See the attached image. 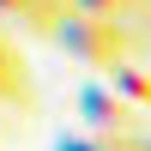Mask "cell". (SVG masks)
I'll list each match as a JSON object with an SVG mask.
<instances>
[{"label":"cell","instance_id":"obj_1","mask_svg":"<svg viewBox=\"0 0 151 151\" xmlns=\"http://www.w3.org/2000/svg\"><path fill=\"white\" fill-rule=\"evenodd\" d=\"M55 30V42L67 48L79 67H97V73H109L121 55H127V30L121 24H109V18H91V12H60V24H48Z\"/></svg>","mask_w":151,"mask_h":151},{"label":"cell","instance_id":"obj_2","mask_svg":"<svg viewBox=\"0 0 151 151\" xmlns=\"http://www.w3.org/2000/svg\"><path fill=\"white\" fill-rule=\"evenodd\" d=\"M79 115H85V127L103 133V139H127V133H133V109L109 91V79L79 85Z\"/></svg>","mask_w":151,"mask_h":151},{"label":"cell","instance_id":"obj_3","mask_svg":"<svg viewBox=\"0 0 151 151\" xmlns=\"http://www.w3.org/2000/svg\"><path fill=\"white\" fill-rule=\"evenodd\" d=\"M103 79H109V91H115L121 103L133 109V115H151V67H139V60H127V55H121L115 67L103 73Z\"/></svg>","mask_w":151,"mask_h":151},{"label":"cell","instance_id":"obj_4","mask_svg":"<svg viewBox=\"0 0 151 151\" xmlns=\"http://www.w3.org/2000/svg\"><path fill=\"white\" fill-rule=\"evenodd\" d=\"M0 103H30V73H24L18 48L6 42V30H0Z\"/></svg>","mask_w":151,"mask_h":151},{"label":"cell","instance_id":"obj_5","mask_svg":"<svg viewBox=\"0 0 151 151\" xmlns=\"http://www.w3.org/2000/svg\"><path fill=\"white\" fill-rule=\"evenodd\" d=\"M73 12H91V18H109V24H121V18H133V6L139 0H67Z\"/></svg>","mask_w":151,"mask_h":151},{"label":"cell","instance_id":"obj_6","mask_svg":"<svg viewBox=\"0 0 151 151\" xmlns=\"http://www.w3.org/2000/svg\"><path fill=\"white\" fill-rule=\"evenodd\" d=\"M55 151H127V139H103V133H60Z\"/></svg>","mask_w":151,"mask_h":151},{"label":"cell","instance_id":"obj_7","mask_svg":"<svg viewBox=\"0 0 151 151\" xmlns=\"http://www.w3.org/2000/svg\"><path fill=\"white\" fill-rule=\"evenodd\" d=\"M0 18H24V24H36V30H48V18L30 6V0H0Z\"/></svg>","mask_w":151,"mask_h":151},{"label":"cell","instance_id":"obj_8","mask_svg":"<svg viewBox=\"0 0 151 151\" xmlns=\"http://www.w3.org/2000/svg\"><path fill=\"white\" fill-rule=\"evenodd\" d=\"M127 151H151V133H127Z\"/></svg>","mask_w":151,"mask_h":151}]
</instances>
